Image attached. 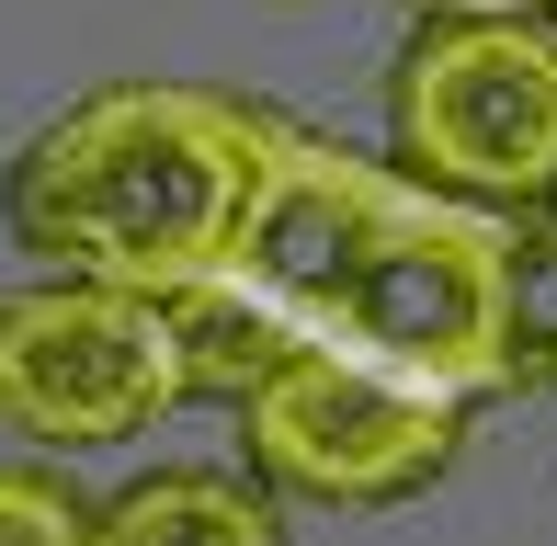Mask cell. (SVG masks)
<instances>
[{
  "mask_svg": "<svg viewBox=\"0 0 557 546\" xmlns=\"http://www.w3.org/2000/svg\"><path fill=\"white\" fill-rule=\"evenodd\" d=\"M227 273L308 342H352L433 387L500 399V206L421 183L410 160L387 171L285 126Z\"/></svg>",
  "mask_w": 557,
  "mask_h": 546,
  "instance_id": "1",
  "label": "cell"
},
{
  "mask_svg": "<svg viewBox=\"0 0 557 546\" xmlns=\"http://www.w3.org/2000/svg\"><path fill=\"white\" fill-rule=\"evenodd\" d=\"M285 114L194 80H114L46 114V137L12 171V228L46 273H103V285H206L227 273Z\"/></svg>",
  "mask_w": 557,
  "mask_h": 546,
  "instance_id": "2",
  "label": "cell"
},
{
  "mask_svg": "<svg viewBox=\"0 0 557 546\" xmlns=\"http://www.w3.org/2000/svg\"><path fill=\"white\" fill-rule=\"evenodd\" d=\"M467 410H478L467 387H433L410 364H375L352 342H296L239 399V444H250V479L262 489L375 512V501H421L455 467Z\"/></svg>",
  "mask_w": 557,
  "mask_h": 546,
  "instance_id": "3",
  "label": "cell"
},
{
  "mask_svg": "<svg viewBox=\"0 0 557 546\" xmlns=\"http://www.w3.org/2000/svg\"><path fill=\"white\" fill-rule=\"evenodd\" d=\"M398 160L467 206H557V23L535 12H433L387 80Z\"/></svg>",
  "mask_w": 557,
  "mask_h": 546,
  "instance_id": "4",
  "label": "cell"
},
{
  "mask_svg": "<svg viewBox=\"0 0 557 546\" xmlns=\"http://www.w3.org/2000/svg\"><path fill=\"white\" fill-rule=\"evenodd\" d=\"M183 399L194 376L171 296L103 285V273H46V285L0 296V433L46 444V456H103Z\"/></svg>",
  "mask_w": 557,
  "mask_h": 546,
  "instance_id": "5",
  "label": "cell"
},
{
  "mask_svg": "<svg viewBox=\"0 0 557 546\" xmlns=\"http://www.w3.org/2000/svg\"><path fill=\"white\" fill-rule=\"evenodd\" d=\"M171 331H183V376H194V399H227V410H239L250 387H262L273 364H285L296 342H308L285 308H262V296H250L239 273L171 285Z\"/></svg>",
  "mask_w": 557,
  "mask_h": 546,
  "instance_id": "6",
  "label": "cell"
},
{
  "mask_svg": "<svg viewBox=\"0 0 557 546\" xmlns=\"http://www.w3.org/2000/svg\"><path fill=\"white\" fill-rule=\"evenodd\" d=\"M91 546H285V535H273L262 489L216 479V467H160V479L103 501V535Z\"/></svg>",
  "mask_w": 557,
  "mask_h": 546,
  "instance_id": "7",
  "label": "cell"
},
{
  "mask_svg": "<svg viewBox=\"0 0 557 546\" xmlns=\"http://www.w3.org/2000/svg\"><path fill=\"white\" fill-rule=\"evenodd\" d=\"M500 399H557V206L500 216Z\"/></svg>",
  "mask_w": 557,
  "mask_h": 546,
  "instance_id": "8",
  "label": "cell"
},
{
  "mask_svg": "<svg viewBox=\"0 0 557 546\" xmlns=\"http://www.w3.org/2000/svg\"><path fill=\"white\" fill-rule=\"evenodd\" d=\"M103 512L58 479V467H0V546H91Z\"/></svg>",
  "mask_w": 557,
  "mask_h": 546,
  "instance_id": "9",
  "label": "cell"
},
{
  "mask_svg": "<svg viewBox=\"0 0 557 546\" xmlns=\"http://www.w3.org/2000/svg\"><path fill=\"white\" fill-rule=\"evenodd\" d=\"M410 12H557V0H410Z\"/></svg>",
  "mask_w": 557,
  "mask_h": 546,
  "instance_id": "10",
  "label": "cell"
}]
</instances>
